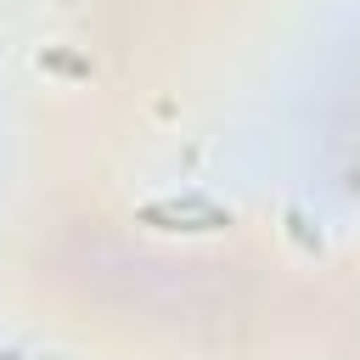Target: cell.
Returning <instances> with one entry per match:
<instances>
[{
  "mask_svg": "<svg viewBox=\"0 0 360 360\" xmlns=\"http://www.w3.org/2000/svg\"><path fill=\"white\" fill-rule=\"evenodd\" d=\"M141 219H146V225H163V231H219V225H231V214L214 208V202H202V197H186V202H146Z\"/></svg>",
  "mask_w": 360,
  "mask_h": 360,
  "instance_id": "1",
  "label": "cell"
},
{
  "mask_svg": "<svg viewBox=\"0 0 360 360\" xmlns=\"http://www.w3.org/2000/svg\"><path fill=\"white\" fill-rule=\"evenodd\" d=\"M39 62H45V68H62V73H90L79 56H39Z\"/></svg>",
  "mask_w": 360,
  "mask_h": 360,
  "instance_id": "2",
  "label": "cell"
}]
</instances>
